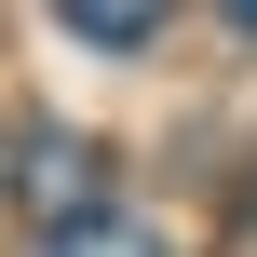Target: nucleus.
Masks as SVG:
<instances>
[{"instance_id":"4","label":"nucleus","mask_w":257,"mask_h":257,"mask_svg":"<svg viewBox=\"0 0 257 257\" xmlns=\"http://www.w3.org/2000/svg\"><path fill=\"white\" fill-rule=\"evenodd\" d=\"M217 14H230V27H244V41H257V0H217Z\"/></svg>"},{"instance_id":"3","label":"nucleus","mask_w":257,"mask_h":257,"mask_svg":"<svg viewBox=\"0 0 257 257\" xmlns=\"http://www.w3.org/2000/svg\"><path fill=\"white\" fill-rule=\"evenodd\" d=\"M41 257H163V230H136V217H54Z\"/></svg>"},{"instance_id":"2","label":"nucleus","mask_w":257,"mask_h":257,"mask_svg":"<svg viewBox=\"0 0 257 257\" xmlns=\"http://www.w3.org/2000/svg\"><path fill=\"white\" fill-rule=\"evenodd\" d=\"M163 14H176V0H54V27H68V41H95V54H136Z\"/></svg>"},{"instance_id":"1","label":"nucleus","mask_w":257,"mask_h":257,"mask_svg":"<svg viewBox=\"0 0 257 257\" xmlns=\"http://www.w3.org/2000/svg\"><path fill=\"white\" fill-rule=\"evenodd\" d=\"M27 203L41 217H95V136H27Z\"/></svg>"}]
</instances>
